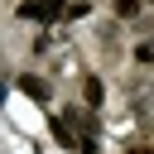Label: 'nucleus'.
Returning <instances> with one entry per match:
<instances>
[{"label": "nucleus", "mask_w": 154, "mask_h": 154, "mask_svg": "<svg viewBox=\"0 0 154 154\" xmlns=\"http://www.w3.org/2000/svg\"><path fill=\"white\" fill-rule=\"evenodd\" d=\"M130 154H154V149H130Z\"/></svg>", "instance_id": "39448f33"}, {"label": "nucleus", "mask_w": 154, "mask_h": 154, "mask_svg": "<svg viewBox=\"0 0 154 154\" xmlns=\"http://www.w3.org/2000/svg\"><path fill=\"white\" fill-rule=\"evenodd\" d=\"M140 10H144L140 0H116V14L120 19H140Z\"/></svg>", "instance_id": "7ed1b4c3"}, {"label": "nucleus", "mask_w": 154, "mask_h": 154, "mask_svg": "<svg viewBox=\"0 0 154 154\" xmlns=\"http://www.w3.org/2000/svg\"><path fill=\"white\" fill-rule=\"evenodd\" d=\"M135 63H154V38H144V43H135Z\"/></svg>", "instance_id": "20e7f679"}, {"label": "nucleus", "mask_w": 154, "mask_h": 154, "mask_svg": "<svg viewBox=\"0 0 154 154\" xmlns=\"http://www.w3.org/2000/svg\"><path fill=\"white\" fill-rule=\"evenodd\" d=\"M82 96H87V106H101V101H106V87H101V77H87V82H82Z\"/></svg>", "instance_id": "f03ea898"}, {"label": "nucleus", "mask_w": 154, "mask_h": 154, "mask_svg": "<svg viewBox=\"0 0 154 154\" xmlns=\"http://www.w3.org/2000/svg\"><path fill=\"white\" fill-rule=\"evenodd\" d=\"M19 91L34 96V101H48V82H43V77H19Z\"/></svg>", "instance_id": "f257e3e1"}]
</instances>
